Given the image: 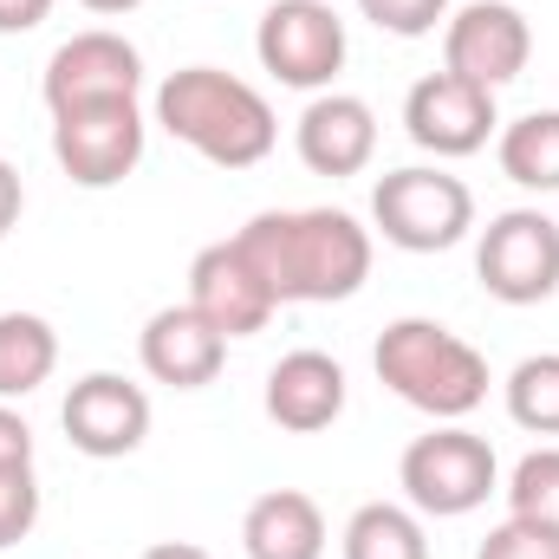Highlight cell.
I'll use <instances>...</instances> for the list:
<instances>
[{
    "instance_id": "1",
    "label": "cell",
    "mask_w": 559,
    "mask_h": 559,
    "mask_svg": "<svg viewBox=\"0 0 559 559\" xmlns=\"http://www.w3.org/2000/svg\"><path fill=\"white\" fill-rule=\"evenodd\" d=\"M235 248L280 306H332L371 280V228L345 209H261L235 228Z\"/></svg>"
},
{
    "instance_id": "2",
    "label": "cell",
    "mask_w": 559,
    "mask_h": 559,
    "mask_svg": "<svg viewBox=\"0 0 559 559\" xmlns=\"http://www.w3.org/2000/svg\"><path fill=\"white\" fill-rule=\"evenodd\" d=\"M156 124L176 143H189L202 163H215V169H254V163L274 156V143H280L274 105L248 79H235L222 66L169 72L156 85Z\"/></svg>"
},
{
    "instance_id": "3",
    "label": "cell",
    "mask_w": 559,
    "mask_h": 559,
    "mask_svg": "<svg viewBox=\"0 0 559 559\" xmlns=\"http://www.w3.org/2000/svg\"><path fill=\"white\" fill-rule=\"evenodd\" d=\"M371 365L384 391H397L411 411L436 423H462L468 411L488 404V358L436 319H391L378 332Z\"/></svg>"
},
{
    "instance_id": "4",
    "label": "cell",
    "mask_w": 559,
    "mask_h": 559,
    "mask_svg": "<svg viewBox=\"0 0 559 559\" xmlns=\"http://www.w3.org/2000/svg\"><path fill=\"white\" fill-rule=\"evenodd\" d=\"M397 488L417 514H436V521H462L475 514L495 488H501V462L488 449V436L462 429V423H442L417 436L397 462Z\"/></svg>"
},
{
    "instance_id": "5",
    "label": "cell",
    "mask_w": 559,
    "mask_h": 559,
    "mask_svg": "<svg viewBox=\"0 0 559 559\" xmlns=\"http://www.w3.org/2000/svg\"><path fill=\"white\" fill-rule=\"evenodd\" d=\"M371 222L391 248L404 254H449L468 228H475V195L462 176L449 169H429V163H411V169H391L378 176L371 189Z\"/></svg>"
},
{
    "instance_id": "6",
    "label": "cell",
    "mask_w": 559,
    "mask_h": 559,
    "mask_svg": "<svg viewBox=\"0 0 559 559\" xmlns=\"http://www.w3.org/2000/svg\"><path fill=\"white\" fill-rule=\"evenodd\" d=\"M143 143H150V124H143L138 98L52 111V156L79 189H118L143 163Z\"/></svg>"
},
{
    "instance_id": "7",
    "label": "cell",
    "mask_w": 559,
    "mask_h": 559,
    "mask_svg": "<svg viewBox=\"0 0 559 559\" xmlns=\"http://www.w3.org/2000/svg\"><path fill=\"white\" fill-rule=\"evenodd\" d=\"M475 280L501 306H540L559 293V222L540 209H508L475 241Z\"/></svg>"
},
{
    "instance_id": "8",
    "label": "cell",
    "mask_w": 559,
    "mask_h": 559,
    "mask_svg": "<svg viewBox=\"0 0 559 559\" xmlns=\"http://www.w3.org/2000/svg\"><path fill=\"white\" fill-rule=\"evenodd\" d=\"M254 52L293 92H325L345 66V20L332 0H274L254 26Z\"/></svg>"
},
{
    "instance_id": "9",
    "label": "cell",
    "mask_w": 559,
    "mask_h": 559,
    "mask_svg": "<svg viewBox=\"0 0 559 559\" xmlns=\"http://www.w3.org/2000/svg\"><path fill=\"white\" fill-rule=\"evenodd\" d=\"M534 59V26L521 7L508 0H468L449 26H442V72L468 79V85H514Z\"/></svg>"
},
{
    "instance_id": "10",
    "label": "cell",
    "mask_w": 559,
    "mask_h": 559,
    "mask_svg": "<svg viewBox=\"0 0 559 559\" xmlns=\"http://www.w3.org/2000/svg\"><path fill=\"white\" fill-rule=\"evenodd\" d=\"M46 111H72V105H105V98H138L143 92V52L111 33V26H92V33H72L52 46L46 59Z\"/></svg>"
},
{
    "instance_id": "11",
    "label": "cell",
    "mask_w": 559,
    "mask_h": 559,
    "mask_svg": "<svg viewBox=\"0 0 559 559\" xmlns=\"http://www.w3.org/2000/svg\"><path fill=\"white\" fill-rule=\"evenodd\" d=\"M495 124H501L495 118V92L488 85H468L455 72H429V79L411 85V98H404V131H411V143L429 150V156H442V163L488 150Z\"/></svg>"
},
{
    "instance_id": "12",
    "label": "cell",
    "mask_w": 559,
    "mask_h": 559,
    "mask_svg": "<svg viewBox=\"0 0 559 559\" xmlns=\"http://www.w3.org/2000/svg\"><path fill=\"white\" fill-rule=\"evenodd\" d=\"M59 423H66V442L79 455L118 462V455H138L143 436H150V397H143V384L118 378V371H85L66 391Z\"/></svg>"
},
{
    "instance_id": "13",
    "label": "cell",
    "mask_w": 559,
    "mask_h": 559,
    "mask_svg": "<svg viewBox=\"0 0 559 559\" xmlns=\"http://www.w3.org/2000/svg\"><path fill=\"white\" fill-rule=\"evenodd\" d=\"M189 306L222 338H254V332L274 325V312H280V299L267 293V280L254 274V261L235 248V235L215 241V248H202L189 261Z\"/></svg>"
},
{
    "instance_id": "14",
    "label": "cell",
    "mask_w": 559,
    "mask_h": 559,
    "mask_svg": "<svg viewBox=\"0 0 559 559\" xmlns=\"http://www.w3.org/2000/svg\"><path fill=\"white\" fill-rule=\"evenodd\" d=\"M138 358H143V371H150L156 384H169V391H202V384L222 378V365H228V338H222L189 299H182V306H163V312L143 319Z\"/></svg>"
},
{
    "instance_id": "15",
    "label": "cell",
    "mask_w": 559,
    "mask_h": 559,
    "mask_svg": "<svg viewBox=\"0 0 559 559\" xmlns=\"http://www.w3.org/2000/svg\"><path fill=\"white\" fill-rule=\"evenodd\" d=\"M293 150L312 176H358L378 156V111L352 92H319L293 124Z\"/></svg>"
},
{
    "instance_id": "16",
    "label": "cell",
    "mask_w": 559,
    "mask_h": 559,
    "mask_svg": "<svg viewBox=\"0 0 559 559\" xmlns=\"http://www.w3.org/2000/svg\"><path fill=\"white\" fill-rule=\"evenodd\" d=\"M267 417L293 436H319L345 417V365L325 352H286L267 371Z\"/></svg>"
},
{
    "instance_id": "17",
    "label": "cell",
    "mask_w": 559,
    "mask_h": 559,
    "mask_svg": "<svg viewBox=\"0 0 559 559\" xmlns=\"http://www.w3.org/2000/svg\"><path fill=\"white\" fill-rule=\"evenodd\" d=\"M325 514L299 488H267L241 514V554L248 559H325Z\"/></svg>"
},
{
    "instance_id": "18",
    "label": "cell",
    "mask_w": 559,
    "mask_h": 559,
    "mask_svg": "<svg viewBox=\"0 0 559 559\" xmlns=\"http://www.w3.org/2000/svg\"><path fill=\"white\" fill-rule=\"evenodd\" d=\"M59 371V332L39 312H0V404L33 397Z\"/></svg>"
},
{
    "instance_id": "19",
    "label": "cell",
    "mask_w": 559,
    "mask_h": 559,
    "mask_svg": "<svg viewBox=\"0 0 559 559\" xmlns=\"http://www.w3.org/2000/svg\"><path fill=\"white\" fill-rule=\"evenodd\" d=\"M495 163H501L508 182L554 195L559 189V111H527V118L501 124V138H495Z\"/></svg>"
},
{
    "instance_id": "20",
    "label": "cell",
    "mask_w": 559,
    "mask_h": 559,
    "mask_svg": "<svg viewBox=\"0 0 559 559\" xmlns=\"http://www.w3.org/2000/svg\"><path fill=\"white\" fill-rule=\"evenodd\" d=\"M338 547H345V559H429L423 514L417 508H397V501H365L345 521Z\"/></svg>"
},
{
    "instance_id": "21",
    "label": "cell",
    "mask_w": 559,
    "mask_h": 559,
    "mask_svg": "<svg viewBox=\"0 0 559 559\" xmlns=\"http://www.w3.org/2000/svg\"><path fill=\"white\" fill-rule=\"evenodd\" d=\"M501 397H508V417L521 423V429H534V436H559V352H534V358H521V365L508 371Z\"/></svg>"
},
{
    "instance_id": "22",
    "label": "cell",
    "mask_w": 559,
    "mask_h": 559,
    "mask_svg": "<svg viewBox=\"0 0 559 559\" xmlns=\"http://www.w3.org/2000/svg\"><path fill=\"white\" fill-rule=\"evenodd\" d=\"M508 514L527 521V527L559 534V449H534V455L514 462V475H508Z\"/></svg>"
},
{
    "instance_id": "23",
    "label": "cell",
    "mask_w": 559,
    "mask_h": 559,
    "mask_svg": "<svg viewBox=\"0 0 559 559\" xmlns=\"http://www.w3.org/2000/svg\"><path fill=\"white\" fill-rule=\"evenodd\" d=\"M39 527V481L33 468H0V554Z\"/></svg>"
},
{
    "instance_id": "24",
    "label": "cell",
    "mask_w": 559,
    "mask_h": 559,
    "mask_svg": "<svg viewBox=\"0 0 559 559\" xmlns=\"http://www.w3.org/2000/svg\"><path fill=\"white\" fill-rule=\"evenodd\" d=\"M358 13L378 33H391V39H423V33H436V20L449 13V0H358Z\"/></svg>"
},
{
    "instance_id": "25",
    "label": "cell",
    "mask_w": 559,
    "mask_h": 559,
    "mask_svg": "<svg viewBox=\"0 0 559 559\" xmlns=\"http://www.w3.org/2000/svg\"><path fill=\"white\" fill-rule=\"evenodd\" d=\"M475 559H559V534H547V527H527V521H501L481 547H475Z\"/></svg>"
},
{
    "instance_id": "26",
    "label": "cell",
    "mask_w": 559,
    "mask_h": 559,
    "mask_svg": "<svg viewBox=\"0 0 559 559\" xmlns=\"http://www.w3.org/2000/svg\"><path fill=\"white\" fill-rule=\"evenodd\" d=\"M0 468H33V429L7 404H0Z\"/></svg>"
},
{
    "instance_id": "27",
    "label": "cell",
    "mask_w": 559,
    "mask_h": 559,
    "mask_svg": "<svg viewBox=\"0 0 559 559\" xmlns=\"http://www.w3.org/2000/svg\"><path fill=\"white\" fill-rule=\"evenodd\" d=\"M20 209H26V189H20V169L0 156V241L20 228Z\"/></svg>"
},
{
    "instance_id": "28",
    "label": "cell",
    "mask_w": 559,
    "mask_h": 559,
    "mask_svg": "<svg viewBox=\"0 0 559 559\" xmlns=\"http://www.w3.org/2000/svg\"><path fill=\"white\" fill-rule=\"evenodd\" d=\"M52 13V0H0V33H33Z\"/></svg>"
},
{
    "instance_id": "29",
    "label": "cell",
    "mask_w": 559,
    "mask_h": 559,
    "mask_svg": "<svg viewBox=\"0 0 559 559\" xmlns=\"http://www.w3.org/2000/svg\"><path fill=\"white\" fill-rule=\"evenodd\" d=\"M138 559H215V554H202V547H189V540H163V547H150V554Z\"/></svg>"
},
{
    "instance_id": "30",
    "label": "cell",
    "mask_w": 559,
    "mask_h": 559,
    "mask_svg": "<svg viewBox=\"0 0 559 559\" xmlns=\"http://www.w3.org/2000/svg\"><path fill=\"white\" fill-rule=\"evenodd\" d=\"M79 7H85V13H105V20H111V13H138L143 0H79Z\"/></svg>"
}]
</instances>
